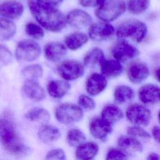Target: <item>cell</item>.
Wrapping results in <instances>:
<instances>
[{
	"instance_id": "cell-1",
	"label": "cell",
	"mask_w": 160,
	"mask_h": 160,
	"mask_svg": "<svg viewBox=\"0 0 160 160\" xmlns=\"http://www.w3.org/2000/svg\"><path fill=\"white\" fill-rule=\"evenodd\" d=\"M0 144L5 151L14 157H24L31 152L20 136L10 111H5L0 116Z\"/></svg>"
},
{
	"instance_id": "cell-2",
	"label": "cell",
	"mask_w": 160,
	"mask_h": 160,
	"mask_svg": "<svg viewBox=\"0 0 160 160\" xmlns=\"http://www.w3.org/2000/svg\"><path fill=\"white\" fill-rule=\"evenodd\" d=\"M28 7L39 25L49 31H61L68 23L66 16L54 7L43 6L33 0L28 1Z\"/></svg>"
},
{
	"instance_id": "cell-3",
	"label": "cell",
	"mask_w": 160,
	"mask_h": 160,
	"mask_svg": "<svg viewBox=\"0 0 160 160\" xmlns=\"http://www.w3.org/2000/svg\"><path fill=\"white\" fill-rule=\"evenodd\" d=\"M148 34L147 24L136 18L126 19L119 22L116 28V36L119 39H130L136 44L142 42Z\"/></svg>"
},
{
	"instance_id": "cell-4",
	"label": "cell",
	"mask_w": 160,
	"mask_h": 160,
	"mask_svg": "<svg viewBox=\"0 0 160 160\" xmlns=\"http://www.w3.org/2000/svg\"><path fill=\"white\" fill-rule=\"evenodd\" d=\"M126 9L125 0H104L95 10V16L99 21L111 22L124 14Z\"/></svg>"
},
{
	"instance_id": "cell-5",
	"label": "cell",
	"mask_w": 160,
	"mask_h": 160,
	"mask_svg": "<svg viewBox=\"0 0 160 160\" xmlns=\"http://www.w3.org/2000/svg\"><path fill=\"white\" fill-rule=\"evenodd\" d=\"M127 120L132 124L146 127L149 124L152 113L147 106L142 103L130 104L125 111Z\"/></svg>"
},
{
	"instance_id": "cell-6",
	"label": "cell",
	"mask_w": 160,
	"mask_h": 160,
	"mask_svg": "<svg viewBox=\"0 0 160 160\" xmlns=\"http://www.w3.org/2000/svg\"><path fill=\"white\" fill-rule=\"evenodd\" d=\"M111 54L113 59L124 62L133 61L140 54V51L128 41L119 39L111 48Z\"/></svg>"
},
{
	"instance_id": "cell-7",
	"label": "cell",
	"mask_w": 160,
	"mask_h": 160,
	"mask_svg": "<svg viewBox=\"0 0 160 160\" xmlns=\"http://www.w3.org/2000/svg\"><path fill=\"white\" fill-rule=\"evenodd\" d=\"M40 45L32 39H22L18 42L16 47V57L22 62H32L41 55Z\"/></svg>"
},
{
	"instance_id": "cell-8",
	"label": "cell",
	"mask_w": 160,
	"mask_h": 160,
	"mask_svg": "<svg viewBox=\"0 0 160 160\" xmlns=\"http://www.w3.org/2000/svg\"><path fill=\"white\" fill-rule=\"evenodd\" d=\"M83 112L79 106L72 103H63L58 106L55 111V117L61 123L71 124L79 121Z\"/></svg>"
},
{
	"instance_id": "cell-9",
	"label": "cell",
	"mask_w": 160,
	"mask_h": 160,
	"mask_svg": "<svg viewBox=\"0 0 160 160\" xmlns=\"http://www.w3.org/2000/svg\"><path fill=\"white\" fill-rule=\"evenodd\" d=\"M116 35V28L111 23L99 21L92 23L89 27L88 36L95 42H104Z\"/></svg>"
},
{
	"instance_id": "cell-10",
	"label": "cell",
	"mask_w": 160,
	"mask_h": 160,
	"mask_svg": "<svg viewBox=\"0 0 160 160\" xmlns=\"http://www.w3.org/2000/svg\"><path fill=\"white\" fill-rule=\"evenodd\" d=\"M59 76L66 81H74L84 74V66L76 60H66L59 64L57 68Z\"/></svg>"
},
{
	"instance_id": "cell-11",
	"label": "cell",
	"mask_w": 160,
	"mask_h": 160,
	"mask_svg": "<svg viewBox=\"0 0 160 160\" xmlns=\"http://www.w3.org/2000/svg\"><path fill=\"white\" fill-rule=\"evenodd\" d=\"M150 73L148 65L140 60L131 61L126 69L128 79L133 84H142L149 78Z\"/></svg>"
},
{
	"instance_id": "cell-12",
	"label": "cell",
	"mask_w": 160,
	"mask_h": 160,
	"mask_svg": "<svg viewBox=\"0 0 160 160\" xmlns=\"http://www.w3.org/2000/svg\"><path fill=\"white\" fill-rule=\"evenodd\" d=\"M138 97L141 103L146 106L160 104V86L154 83H146L138 89Z\"/></svg>"
},
{
	"instance_id": "cell-13",
	"label": "cell",
	"mask_w": 160,
	"mask_h": 160,
	"mask_svg": "<svg viewBox=\"0 0 160 160\" xmlns=\"http://www.w3.org/2000/svg\"><path fill=\"white\" fill-rule=\"evenodd\" d=\"M89 129L91 134L96 139L104 141L112 133V124L102 118L94 117L90 119Z\"/></svg>"
},
{
	"instance_id": "cell-14",
	"label": "cell",
	"mask_w": 160,
	"mask_h": 160,
	"mask_svg": "<svg viewBox=\"0 0 160 160\" xmlns=\"http://www.w3.org/2000/svg\"><path fill=\"white\" fill-rule=\"evenodd\" d=\"M107 86V78L99 72L90 74L85 82L86 91L91 96H96L102 93L106 89Z\"/></svg>"
},
{
	"instance_id": "cell-15",
	"label": "cell",
	"mask_w": 160,
	"mask_h": 160,
	"mask_svg": "<svg viewBox=\"0 0 160 160\" xmlns=\"http://www.w3.org/2000/svg\"><path fill=\"white\" fill-rule=\"evenodd\" d=\"M24 11L23 4L18 0H6L0 4V15L10 20L19 19Z\"/></svg>"
},
{
	"instance_id": "cell-16",
	"label": "cell",
	"mask_w": 160,
	"mask_h": 160,
	"mask_svg": "<svg viewBox=\"0 0 160 160\" xmlns=\"http://www.w3.org/2000/svg\"><path fill=\"white\" fill-rule=\"evenodd\" d=\"M117 144L118 148L128 156L140 154L144 149L140 140L128 134L119 136L118 138Z\"/></svg>"
},
{
	"instance_id": "cell-17",
	"label": "cell",
	"mask_w": 160,
	"mask_h": 160,
	"mask_svg": "<svg viewBox=\"0 0 160 160\" xmlns=\"http://www.w3.org/2000/svg\"><path fill=\"white\" fill-rule=\"evenodd\" d=\"M66 19L69 24L77 29L89 27L92 23L91 16L86 11L81 9H74L70 11L66 16Z\"/></svg>"
},
{
	"instance_id": "cell-18",
	"label": "cell",
	"mask_w": 160,
	"mask_h": 160,
	"mask_svg": "<svg viewBox=\"0 0 160 160\" xmlns=\"http://www.w3.org/2000/svg\"><path fill=\"white\" fill-rule=\"evenodd\" d=\"M46 58L50 62H56L61 60L67 54V48L59 42L51 41L46 44L44 48Z\"/></svg>"
},
{
	"instance_id": "cell-19",
	"label": "cell",
	"mask_w": 160,
	"mask_h": 160,
	"mask_svg": "<svg viewBox=\"0 0 160 160\" xmlns=\"http://www.w3.org/2000/svg\"><path fill=\"white\" fill-rule=\"evenodd\" d=\"M101 73L107 78H116L124 72L122 62L114 59H104L99 65Z\"/></svg>"
},
{
	"instance_id": "cell-20",
	"label": "cell",
	"mask_w": 160,
	"mask_h": 160,
	"mask_svg": "<svg viewBox=\"0 0 160 160\" xmlns=\"http://www.w3.org/2000/svg\"><path fill=\"white\" fill-rule=\"evenodd\" d=\"M22 89L26 96L34 101H41L46 98V92L37 80L27 79Z\"/></svg>"
},
{
	"instance_id": "cell-21",
	"label": "cell",
	"mask_w": 160,
	"mask_h": 160,
	"mask_svg": "<svg viewBox=\"0 0 160 160\" xmlns=\"http://www.w3.org/2000/svg\"><path fill=\"white\" fill-rule=\"evenodd\" d=\"M99 148L92 141L84 142L79 145L76 151V156L79 160H92L98 155Z\"/></svg>"
},
{
	"instance_id": "cell-22",
	"label": "cell",
	"mask_w": 160,
	"mask_h": 160,
	"mask_svg": "<svg viewBox=\"0 0 160 160\" xmlns=\"http://www.w3.org/2000/svg\"><path fill=\"white\" fill-rule=\"evenodd\" d=\"M136 96V92L132 88L127 84H119L117 86L113 92L114 101L122 104L132 101Z\"/></svg>"
},
{
	"instance_id": "cell-23",
	"label": "cell",
	"mask_w": 160,
	"mask_h": 160,
	"mask_svg": "<svg viewBox=\"0 0 160 160\" xmlns=\"http://www.w3.org/2000/svg\"><path fill=\"white\" fill-rule=\"evenodd\" d=\"M70 89V84L66 81L62 80H52L47 86L48 94L50 96L55 99L63 98L68 94Z\"/></svg>"
},
{
	"instance_id": "cell-24",
	"label": "cell",
	"mask_w": 160,
	"mask_h": 160,
	"mask_svg": "<svg viewBox=\"0 0 160 160\" xmlns=\"http://www.w3.org/2000/svg\"><path fill=\"white\" fill-rule=\"evenodd\" d=\"M124 116V114L122 109L115 104L105 105L101 112V117L112 125L121 121Z\"/></svg>"
},
{
	"instance_id": "cell-25",
	"label": "cell",
	"mask_w": 160,
	"mask_h": 160,
	"mask_svg": "<svg viewBox=\"0 0 160 160\" xmlns=\"http://www.w3.org/2000/svg\"><path fill=\"white\" fill-rule=\"evenodd\" d=\"M89 39L88 34L82 32H74L67 35L64 39V45L72 51H76L85 45Z\"/></svg>"
},
{
	"instance_id": "cell-26",
	"label": "cell",
	"mask_w": 160,
	"mask_h": 160,
	"mask_svg": "<svg viewBox=\"0 0 160 160\" xmlns=\"http://www.w3.org/2000/svg\"><path fill=\"white\" fill-rule=\"evenodd\" d=\"M39 139L44 143L49 144L57 141L61 136L59 130L51 125L42 124L38 132Z\"/></svg>"
},
{
	"instance_id": "cell-27",
	"label": "cell",
	"mask_w": 160,
	"mask_h": 160,
	"mask_svg": "<svg viewBox=\"0 0 160 160\" xmlns=\"http://www.w3.org/2000/svg\"><path fill=\"white\" fill-rule=\"evenodd\" d=\"M105 59L103 51L98 47H95L89 50L84 56L83 64L84 67L92 69L100 65L102 61Z\"/></svg>"
},
{
	"instance_id": "cell-28",
	"label": "cell",
	"mask_w": 160,
	"mask_h": 160,
	"mask_svg": "<svg viewBox=\"0 0 160 160\" xmlns=\"http://www.w3.org/2000/svg\"><path fill=\"white\" fill-rule=\"evenodd\" d=\"M17 28L11 20L0 18V41H6L14 38Z\"/></svg>"
},
{
	"instance_id": "cell-29",
	"label": "cell",
	"mask_w": 160,
	"mask_h": 160,
	"mask_svg": "<svg viewBox=\"0 0 160 160\" xmlns=\"http://www.w3.org/2000/svg\"><path fill=\"white\" fill-rule=\"evenodd\" d=\"M151 4V0H127L126 9L134 16H139L146 12Z\"/></svg>"
},
{
	"instance_id": "cell-30",
	"label": "cell",
	"mask_w": 160,
	"mask_h": 160,
	"mask_svg": "<svg viewBox=\"0 0 160 160\" xmlns=\"http://www.w3.org/2000/svg\"><path fill=\"white\" fill-rule=\"evenodd\" d=\"M24 116L31 121L46 122L50 118V114L44 108H34L28 111Z\"/></svg>"
},
{
	"instance_id": "cell-31",
	"label": "cell",
	"mask_w": 160,
	"mask_h": 160,
	"mask_svg": "<svg viewBox=\"0 0 160 160\" xmlns=\"http://www.w3.org/2000/svg\"><path fill=\"white\" fill-rule=\"evenodd\" d=\"M21 72L22 74L27 79L37 80L42 76L43 69L38 64H32L23 68Z\"/></svg>"
},
{
	"instance_id": "cell-32",
	"label": "cell",
	"mask_w": 160,
	"mask_h": 160,
	"mask_svg": "<svg viewBox=\"0 0 160 160\" xmlns=\"http://www.w3.org/2000/svg\"><path fill=\"white\" fill-rule=\"evenodd\" d=\"M66 139L69 145L76 146L84 142L86 136L81 130L77 128H72L68 132Z\"/></svg>"
},
{
	"instance_id": "cell-33",
	"label": "cell",
	"mask_w": 160,
	"mask_h": 160,
	"mask_svg": "<svg viewBox=\"0 0 160 160\" xmlns=\"http://www.w3.org/2000/svg\"><path fill=\"white\" fill-rule=\"evenodd\" d=\"M126 133L128 135L137 138L139 140H149L151 138V134L144 129V127L140 126L131 125L128 126L126 129Z\"/></svg>"
},
{
	"instance_id": "cell-34",
	"label": "cell",
	"mask_w": 160,
	"mask_h": 160,
	"mask_svg": "<svg viewBox=\"0 0 160 160\" xmlns=\"http://www.w3.org/2000/svg\"><path fill=\"white\" fill-rule=\"evenodd\" d=\"M26 33L30 37L40 39L43 38L44 32L41 26L34 22H28L25 26Z\"/></svg>"
},
{
	"instance_id": "cell-35",
	"label": "cell",
	"mask_w": 160,
	"mask_h": 160,
	"mask_svg": "<svg viewBox=\"0 0 160 160\" xmlns=\"http://www.w3.org/2000/svg\"><path fill=\"white\" fill-rule=\"evenodd\" d=\"M105 160H128V155L119 148H112L107 151Z\"/></svg>"
},
{
	"instance_id": "cell-36",
	"label": "cell",
	"mask_w": 160,
	"mask_h": 160,
	"mask_svg": "<svg viewBox=\"0 0 160 160\" xmlns=\"http://www.w3.org/2000/svg\"><path fill=\"white\" fill-rule=\"evenodd\" d=\"M11 51L5 46L0 44V68L9 65L12 61Z\"/></svg>"
},
{
	"instance_id": "cell-37",
	"label": "cell",
	"mask_w": 160,
	"mask_h": 160,
	"mask_svg": "<svg viewBox=\"0 0 160 160\" xmlns=\"http://www.w3.org/2000/svg\"><path fill=\"white\" fill-rule=\"evenodd\" d=\"M78 102L81 108L88 111H92L96 108V102L94 99L86 94L79 96Z\"/></svg>"
},
{
	"instance_id": "cell-38",
	"label": "cell",
	"mask_w": 160,
	"mask_h": 160,
	"mask_svg": "<svg viewBox=\"0 0 160 160\" xmlns=\"http://www.w3.org/2000/svg\"><path fill=\"white\" fill-rule=\"evenodd\" d=\"M46 160H66V154L62 149L56 148L49 151L46 156Z\"/></svg>"
},
{
	"instance_id": "cell-39",
	"label": "cell",
	"mask_w": 160,
	"mask_h": 160,
	"mask_svg": "<svg viewBox=\"0 0 160 160\" xmlns=\"http://www.w3.org/2000/svg\"><path fill=\"white\" fill-rule=\"evenodd\" d=\"M104 0H79V3L84 8H97L104 2Z\"/></svg>"
},
{
	"instance_id": "cell-40",
	"label": "cell",
	"mask_w": 160,
	"mask_h": 160,
	"mask_svg": "<svg viewBox=\"0 0 160 160\" xmlns=\"http://www.w3.org/2000/svg\"><path fill=\"white\" fill-rule=\"evenodd\" d=\"M62 0H36V1L43 6L49 7H56L59 5Z\"/></svg>"
},
{
	"instance_id": "cell-41",
	"label": "cell",
	"mask_w": 160,
	"mask_h": 160,
	"mask_svg": "<svg viewBox=\"0 0 160 160\" xmlns=\"http://www.w3.org/2000/svg\"><path fill=\"white\" fill-rule=\"evenodd\" d=\"M151 137L159 144H160V126H154L151 129Z\"/></svg>"
},
{
	"instance_id": "cell-42",
	"label": "cell",
	"mask_w": 160,
	"mask_h": 160,
	"mask_svg": "<svg viewBox=\"0 0 160 160\" xmlns=\"http://www.w3.org/2000/svg\"><path fill=\"white\" fill-rule=\"evenodd\" d=\"M153 76L155 80L160 84V65L156 67L153 70Z\"/></svg>"
},
{
	"instance_id": "cell-43",
	"label": "cell",
	"mask_w": 160,
	"mask_h": 160,
	"mask_svg": "<svg viewBox=\"0 0 160 160\" xmlns=\"http://www.w3.org/2000/svg\"><path fill=\"white\" fill-rule=\"evenodd\" d=\"M146 160H160V154L155 152H151L148 154Z\"/></svg>"
},
{
	"instance_id": "cell-44",
	"label": "cell",
	"mask_w": 160,
	"mask_h": 160,
	"mask_svg": "<svg viewBox=\"0 0 160 160\" xmlns=\"http://www.w3.org/2000/svg\"><path fill=\"white\" fill-rule=\"evenodd\" d=\"M158 15L156 12H150L147 14V19L148 21H154L158 18Z\"/></svg>"
},
{
	"instance_id": "cell-45",
	"label": "cell",
	"mask_w": 160,
	"mask_h": 160,
	"mask_svg": "<svg viewBox=\"0 0 160 160\" xmlns=\"http://www.w3.org/2000/svg\"><path fill=\"white\" fill-rule=\"evenodd\" d=\"M158 122L160 124V110L158 112Z\"/></svg>"
}]
</instances>
